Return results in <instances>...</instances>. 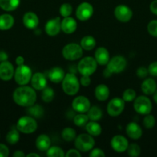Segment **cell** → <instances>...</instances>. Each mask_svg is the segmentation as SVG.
<instances>
[{"mask_svg":"<svg viewBox=\"0 0 157 157\" xmlns=\"http://www.w3.org/2000/svg\"><path fill=\"white\" fill-rule=\"evenodd\" d=\"M37 96L35 89L23 85L18 87L13 93V100L15 103L21 107H30L35 104Z\"/></svg>","mask_w":157,"mask_h":157,"instance_id":"6da1fadb","label":"cell"},{"mask_svg":"<svg viewBox=\"0 0 157 157\" xmlns=\"http://www.w3.org/2000/svg\"><path fill=\"white\" fill-rule=\"evenodd\" d=\"M62 82L63 91L69 96L75 95L79 90L80 82L73 73L66 74Z\"/></svg>","mask_w":157,"mask_h":157,"instance_id":"7a4b0ae2","label":"cell"},{"mask_svg":"<svg viewBox=\"0 0 157 157\" xmlns=\"http://www.w3.org/2000/svg\"><path fill=\"white\" fill-rule=\"evenodd\" d=\"M38 124L34 117L31 116H24L19 118L16 124V128L21 133L30 134L37 130Z\"/></svg>","mask_w":157,"mask_h":157,"instance_id":"3957f363","label":"cell"},{"mask_svg":"<svg viewBox=\"0 0 157 157\" xmlns=\"http://www.w3.org/2000/svg\"><path fill=\"white\" fill-rule=\"evenodd\" d=\"M95 145V140L89 133H83L78 135L75 139V148L80 152H89L92 150Z\"/></svg>","mask_w":157,"mask_h":157,"instance_id":"277c9868","label":"cell"},{"mask_svg":"<svg viewBox=\"0 0 157 157\" xmlns=\"http://www.w3.org/2000/svg\"><path fill=\"white\" fill-rule=\"evenodd\" d=\"M32 76V74L31 68L25 64L18 65L14 73L15 82L20 86L26 85L31 81Z\"/></svg>","mask_w":157,"mask_h":157,"instance_id":"5b68a950","label":"cell"},{"mask_svg":"<svg viewBox=\"0 0 157 157\" xmlns=\"http://www.w3.org/2000/svg\"><path fill=\"white\" fill-rule=\"evenodd\" d=\"M83 49L81 45L75 43H70L64 46L62 49V56L68 61H75L83 56Z\"/></svg>","mask_w":157,"mask_h":157,"instance_id":"8992f818","label":"cell"},{"mask_svg":"<svg viewBox=\"0 0 157 157\" xmlns=\"http://www.w3.org/2000/svg\"><path fill=\"white\" fill-rule=\"evenodd\" d=\"M133 107L136 113L145 116L151 113L152 110V104L149 98L146 96H139L135 98Z\"/></svg>","mask_w":157,"mask_h":157,"instance_id":"52a82bcc","label":"cell"},{"mask_svg":"<svg viewBox=\"0 0 157 157\" xmlns=\"http://www.w3.org/2000/svg\"><path fill=\"white\" fill-rule=\"evenodd\" d=\"M97 62L92 57H85L78 62V71L82 75L90 76L96 71Z\"/></svg>","mask_w":157,"mask_h":157,"instance_id":"ba28073f","label":"cell"},{"mask_svg":"<svg viewBox=\"0 0 157 157\" xmlns=\"http://www.w3.org/2000/svg\"><path fill=\"white\" fill-rule=\"evenodd\" d=\"M106 65H107L106 67L112 72V74H119L123 72L126 69L127 61L124 57L117 55L109 60Z\"/></svg>","mask_w":157,"mask_h":157,"instance_id":"9c48e42d","label":"cell"},{"mask_svg":"<svg viewBox=\"0 0 157 157\" xmlns=\"http://www.w3.org/2000/svg\"><path fill=\"white\" fill-rule=\"evenodd\" d=\"M125 108V101L119 98L111 100L107 104V113L111 117H118L123 113Z\"/></svg>","mask_w":157,"mask_h":157,"instance_id":"30bf717a","label":"cell"},{"mask_svg":"<svg viewBox=\"0 0 157 157\" xmlns=\"http://www.w3.org/2000/svg\"><path fill=\"white\" fill-rule=\"evenodd\" d=\"M132 11L129 7L125 5H119L115 8L114 15L121 22H128L132 18Z\"/></svg>","mask_w":157,"mask_h":157,"instance_id":"8fae6325","label":"cell"},{"mask_svg":"<svg viewBox=\"0 0 157 157\" xmlns=\"http://www.w3.org/2000/svg\"><path fill=\"white\" fill-rule=\"evenodd\" d=\"M76 17L80 21H86L92 17L93 14V7L89 2H82L77 7L76 9Z\"/></svg>","mask_w":157,"mask_h":157,"instance_id":"7c38bea8","label":"cell"},{"mask_svg":"<svg viewBox=\"0 0 157 157\" xmlns=\"http://www.w3.org/2000/svg\"><path fill=\"white\" fill-rule=\"evenodd\" d=\"M72 107L75 111L78 113H84L88 112L91 107L89 99L84 96H78L73 100Z\"/></svg>","mask_w":157,"mask_h":157,"instance_id":"4fadbf2b","label":"cell"},{"mask_svg":"<svg viewBox=\"0 0 157 157\" xmlns=\"http://www.w3.org/2000/svg\"><path fill=\"white\" fill-rule=\"evenodd\" d=\"M129 146L127 139L121 135L114 136L111 140V147L117 153H123L126 151Z\"/></svg>","mask_w":157,"mask_h":157,"instance_id":"5bb4252c","label":"cell"},{"mask_svg":"<svg viewBox=\"0 0 157 157\" xmlns=\"http://www.w3.org/2000/svg\"><path fill=\"white\" fill-rule=\"evenodd\" d=\"M46 34L49 36H56L60 32L61 29V20L59 17L49 20L45 26Z\"/></svg>","mask_w":157,"mask_h":157,"instance_id":"9a60e30c","label":"cell"},{"mask_svg":"<svg viewBox=\"0 0 157 157\" xmlns=\"http://www.w3.org/2000/svg\"><path fill=\"white\" fill-rule=\"evenodd\" d=\"M15 70L13 65L9 61H2L0 63V79L7 81L12 79L14 76Z\"/></svg>","mask_w":157,"mask_h":157,"instance_id":"2e32d148","label":"cell"},{"mask_svg":"<svg viewBox=\"0 0 157 157\" xmlns=\"http://www.w3.org/2000/svg\"><path fill=\"white\" fill-rule=\"evenodd\" d=\"M31 84L35 90H42L45 87H47V79L44 74L37 72L32 76Z\"/></svg>","mask_w":157,"mask_h":157,"instance_id":"e0dca14e","label":"cell"},{"mask_svg":"<svg viewBox=\"0 0 157 157\" xmlns=\"http://www.w3.org/2000/svg\"><path fill=\"white\" fill-rule=\"evenodd\" d=\"M127 136L132 140H139L143 135V130L138 124L135 122H131L127 124L126 128Z\"/></svg>","mask_w":157,"mask_h":157,"instance_id":"ac0fdd59","label":"cell"},{"mask_svg":"<svg viewBox=\"0 0 157 157\" xmlns=\"http://www.w3.org/2000/svg\"><path fill=\"white\" fill-rule=\"evenodd\" d=\"M95 60L99 65H106L110 60V56L107 49L104 47H99L95 52Z\"/></svg>","mask_w":157,"mask_h":157,"instance_id":"d6986e66","label":"cell"},{"mask_svg":"<svg viewBox=\"0 0 157 157\" xmlns=\"http://www.w3.org/2000/svg\"><path fill=\"white\" fill-rule=\"evenodd\" d=\"M22 21L24 25L27 29H35L38 25L39 20H38V18L36 14L32 12H26L22 18Z\"/></svg>","mask_w":157,"mask_h":157,"instance_id":"ffe728a7","label":"cell"},{"mask_svg":"<svg viewBox=\"0 0 157 157\" xmlns=\"http://www.w3.org/2000/svg\"><path fill=\"white\" fill-rule=\"evenodd\" d=\"M77 29V22L73 18L69 16L63 18L61 21V29L66 34H72Z\"/></svg>","mask_w":157,"mask_h":157,"instance_id":"44dd1931","label":"cell"},{"mask_svg":"<svg viewBox=\"0 0 157 157\" xmlns=\"http://www.w3.org/2000/svg\"><path fill=\"white\" fill-rule=\"evenodd\" d=\"M65 75H65L64 70L59 67H52L48 71V78L52 82L55 84L62 82Z\"/></svg>","mask_w":157,"mask_h":157,"instance_id":"7402d4cb","label":"cell"},{"mask_svg":"<svg viewBox=\"0 0 157 157\" xmlns=\"http://www.w3.org/2000/svg\"><path fill=\"white\" fill-rule=\"evenodd\" d=\"M157 89L156 81L153 78H145L141 84V90L146 95H152Z\"/></svg>","mask_w":157,"mask_h":157,"instance_id":"603a6c76","label":"cell"},{"mask_svg":"<svg viewBox=\"0 0 157 157\" xmlns=\"http://www.w3.org/2000/svg\"><path fill=\"white\" fill-rule=\"evenodd\" d=\"M35 146L39 151H47L51 147L50 138L46 134L39 135L35 140Z\"/></svg>","mask_w":157,"mask_h":157,"instance_id":"cb8c5ba5","label":"cell"},{"mask_svg":"<svg viewBox=\"0 0 157 157\" xmlns=\"http://www.w3.org/2000/svg\"><path fill=\"white\" fill-rule=\"evenodd\" d=\"M109 89L105 84H99L95 89V96L98 101H105L109 97Z\"/></svg>","mask_w":157,"mask_h":157,"instance_id":"d4e9b609","label":"cell"},{"mask_svg":"<svg viewBox=\"0 0 157 157\" xmlns=\"http://www.w3.org/2000/svg\"><path fill=\"white\" fill-rule=\"evenodd\" d=\"M15 20L9 14H3L0 15V30L6 31L12 29Z\"/></svg>","mask_w":157,"mask_h":157,"instance_id":"484cf974","label":"cell"},{"mask_svg":"<svg viewBox=\"0 0 157 157\" xmlns=\"http://www.w3.org/2000/svg\"><path fill=\"white\" fill-rule=\"evenodd\" d=\"M85 127L87 133L92 136H99L102 133L101 126L96 121H91V122H88Z\"/></svg>","mask_w":157,"mask_h":157,"instance_id":"4316f807","label":"cell"},{"mask_svg":"<svg viewBox=\"0 0 157 157\" xmlns=\"http://www.w3.org/2000/svg\"><path fill=\"white\" fill-rule=\"evenodd\" d=\"M20 4V0H0V8L6 12L15 10Z\"/></svg>","mask_w":157,"mask_h":157,"instance_id":"83f0119b","label":"cell"},{"mask_svg":"<svg viewBox=\"0 0 157 157\" xmlns=\"http://www.w3.org/2000/svg\"><path fill=\"white\" fill-rule=\"evenodd\" d=\"M96 41L95 39L91 35H86L82 38L80 41V45L83 48V49L86 51H91L95 47Z\"/></svg>","mask_w":157,"mask_h":157,"instance_id":"f1b7e54d","label":"cell"},{"mask_svg":"<svg viewBox=\"0 0 157 157\" xmlns=\"http://www.w3.org/2000/svg\"><path fill=\"white\" fill-rule=\"evenodd\" d=\"M26 111L29 113V116L34 118H40L44 114V110H43L42 107L38 104H33L30 107H28Z\"/></svg>","mask_w":157,"mask_h":157,"instance_id":"f546056e","label":"cell"},{"mask_svg":"<svg viewBox=\"0 0 157 157\" xmlns=\"http://www.w3.org/2000/svg\"><path fill=\"white\" fill-rule=\"evenodd\" d=\"M87 116L89 119L92 121H98L103 117V112L99 107L94 106L89 108L87 112Z\"/></svg>","mask_w":157,"mask_h":157,"instance_id":"4dcf8cb0","label":"cell"},{"mask_svg":"<svg viewBox=\"0 0 157 157\" xmlns=\"http://www.w3.org/2000/svg\"><path fill=\"white\" fill-rule=\"evenodd\" d=\"M62 137L66 142H71L72 140H75L76 137V132L71 127H66L63 129L62 131Z\"/></svg>","mask_w":157,"mask_h":157,"instance_id":"1f68e13d","label":"cell"},{"mask_svg":"<svg viewBox=\"0 0 157 157\" xmlns=\"http://www.w3.org/2000/svg\"><path fill=\"white\" fill-rule=\"evenodd\" d=\"M18 130L16 129H12L6 135V141L11 145L17 144L19 140V133Z\"/></svg>","mask_w":157,"mask_h":157,"instance_id":"d6a6232c","label":"cell"},{"mask_svg":"<svg viewBox=\"0 0 157 157\" xmlns=\"http://www.w3.org/2000/svg\"><path fill=\"white\" fill-rule=\"evenodd\" d=\"M42 99L44 102L50 103L55 97V92L52 90V88L49 87H46L42 90Z\"/></svg>","mask_w":157,"mask_h":157,"instance_id":"836d02e7","label":"cell"},{"mask_svg":"<svg viewBox=\"0 0 157 157\" xmlns=\"http://www.w3.org/2000/svg\"><path fill=\"white\" fill-rule=\"evenodd\" d=\"M89 119L88 117L87 114H84V113H80V114L75 115L73 119V122L75 124V125L78 127H86V125L89 122Z\"/></svg>","mask_w":157,"mask_h":157,"instance_id":"e575fe53","label":"cell"},{"mask_svg":"<svg viewBox=\"0 0 157 157\" xmlns=\"http://www.w3.org/2000/svg\"><path fill=\"white\" fill-rule=\"evenodd\" d=\"M46 156L49 157H64L66 154L62 149L58 147H50L47 150Z\"/></svg>","mask_w":157,"mask_h":157,"instance_id":"d590c367","label":"cell"},{"mask_svg":"<svg viewBox=\"0 0 157 157\" xmlns=\"http://www.w3.org/2000/svg\"><path fill=\"white\" fill-rule=\"evenodd\" d=\"M129 156L132 157H137L141 153V148L137 144H132L128 146V148L126 150Z\"/></svg>","mask_w":157,"mask_h":157,"instance_id":"8d00e7d4","label":"cell"},{"mask_svg":"<svg viewBox=\"0 0 157 157\" xmlns=\"http://www.w3.org/2000/svg\"><path fill=\"white\" fill-rule=\"evenodd\" d=\"M136 98V93L132 88H128L123 92V99L125 102H132Z\"/></svg>","mask_w":157,"mask_h":157,"instance_id":"74e56055","label":"cell"},{"mask_svg":"<svg viewBox=\"0 0 157 157\" xmlns=\"http://www.w3.org/2000/svg\"><path fill=\"white\" fill-rule=\"evenodd\" d=\"M59 13L63 18L70 16L72 13V6L69 3H63L59 8Z\"/></svg>","mask_w":157,"mask_h":157,"instance_id":"f35d334b","label":"cell"},{"mask_svg":"<svg viewBox=\"0 0 157 157\" xmlns=\"http://www.w3.org/2000/svg\"><path fill=\"white\" fill-rule=\"evenodd\" d=\"M155 119L154 116L151 115L150 113L145 115V117L143 119V126L146 129H152L155 127Z\"/></svg>","mask_w":157,"mask_h":157,"instance_id":"ab89813d","label":"cell"},{"mask_svg":"<svg viewBox=\"0 0 157 157\" xmlns=\"http://www.w3.org/2000/svg\"><path fill=\"white\" fill-rule=\"evenodd\" d=\"M147 31L149 35L152 37L157 38V20H152L147 25Z\"/></svg>","mask_w":157,"mask_h":157,"instance_id":"60d3db41","label":"cell"},{"mask_svg":"<svg viewBox=\"0 0 157 157\" xmlns=\"http://www.w3.org/2000/svg\"><path fill=\"white\" fill-rule=\"evenodd\" d=\"M149 75V71H148V68L145 67H139L136 71V75L138 78H142V79H145L146 77Z\"/></svg>","mask_w":157,"mask_h":157,"instance_id":"b9f144b4","label":"cell"},{"mask_svg":"<svg viewBox=\"0 0 157 157\" xmlns=\"http://www.w3.org/2000/svg\"><path fill=\"white\" fill-rule=\"evenodd\" d=\"M149 74L152 77H157V61L151 63L148 67Z\"/></svg>","mask_w":157,"mask_h":157,"instance_id":"7bdbcfd3","label":"cell"},{"mask_svg":"<svg viewBox=\"0 0 157 157\" xmlns=\"http://www.w3.org/2000/svg\"><path fill=\"white\" fill-rule=\"evenodd\" d=\"M89 156L90 157H105L106 154L103 152V150H102L101 149H94L89 153Z\"/></svg>","mask_w":157,"mask_h":157,"instance_id":"ee69618b","label":"cell"},{"mask_svg":"<svg viewBox=\"0 0 157 157\" xmlns=\"http://www.w3.org/2000/svg\"><path fill=\"white\" fill-rule=\"evenodd\" d=\"M80 84H82L84 87H88L89 86V84H91V79L89 78V76H87V75H83L82 78H80Z\"/></svg>","mask_w":157,"mask_h":157,"instance_id":"f6af8a7d","label":"cell"},{"mask_svg":"<svg viewBox=\"0 0 157 157\" xmlns=\"http://www.w3.org/2000/svg\"><path fill=\"white\" fill-rule=\"evenodd\" d=\"M9 154V148L4 144H0V157H7Z\"/></svg>","mask_w":157,"mask_h":157,"instance_id":"bcb514c9","label":"cell"},{"mask_svg":"<svg viewBox=\"0 0 157 157\" xmlns=\"http://www.w3.org/2000/svg\"><path fill=\"white\" fill-rule=\"evenodd\" d=\"M66 156L67 157H81V153H79V150H75V149H71L66 153Z\"/></svg>","mask_w":157,"mask_h":157,"instance_id":"7dc6e473","label":"cell"},{"mask_svg":"<svg viewBox=\"0 0 157 157\" xmlns=\"http://www.w3.org/2000/svg\"><path fill=\"white\" fill-rule=\"evenodd\" d=\"M150 12L154 15H157V0H153L149 6Z\"/></svg>","mask_w":157,"mask_h":157,"instance_id":"c3c4849f","label":"cell"},{"mask_svg":"<svg viewBox=\"0 0 157 157\" xmlns=\"http://www.w3.org/2000/svg\"><path fill=\"white\" fill-rule=\"evenodd\" d=\"M8 58H9V56L6 54V52H3V51H0V62L7 61Z\"/></svg>","mask_w":157,"mask_h":157,"instance_id":"681fc988","label":"cell"},{"mask_svg":"<svg viewBox=\"0 0 157 157\" xmlns=\"http://www.w3.org/2000/svg\"><path fill=\"white\" fill-rule=\"evenodd\" d=\"M24 58L22 56L17 57L16 59H15V63H16L17 65H22V64H24Z\"/></svg>","mask_w":157,"mask_h":157,"instance_id":"f907efd6","label":"cell"},{"mask_svg":"<svg viewBox=\"0 0 157 157\" xmlns=\"http://www.w3.org/2000/svg\"><path fill=\"white\" fill-rule=\"evenodd\" d=\"M14 157H24L26 156L25 153H23L22 151H20V150H18V151H15V153H13Z\"/></svg>","mask_w":157,"mask_h":157,"instance_id":"816d5d0a","label":"cell"},{"mask_svg":"<svg viewBox=\"0 0 157 157\" xmlns=\"http://www.w3.org/2000/svg\"><path fill=\"white\" fill-rule=\"evenodd\" d=\"M112 72L110 71L109 70V69L107 68V67H106V70L104 71V72H103V75H104V77L105 78H109V76H111V75H112Z\"/></svg>","mask_w":157,"mask_h":157,"instance_id":"f5cc1de1","label":"cell"},{"mask_svg":"<svg viewBox=\"0 0 157 157\" xmlns=\"http://www.w3.org/2000/svg\"><path fill=\"white\" fill-rule=\"evenodd\" d=\"M39 157V155L37 154V153H29L28 155H26V157Z\"/></svg>","mask_w":157,"mask_h":157,"instance_id":"db71d44e","label":"cell"},{"mask_svg":"<svg viewBox=\"0 0 157 157\" xmlns=\"http://www.w3.org/2000/svg\"><path fill=\"white\" fill-rule=\"evenodd\" d=\"M153 100H154V101H155V104H157V89H156V90H155V92H154V94H153Z\"/></svg>","mask_w":157,"mask_h":157,"instance_id":"11a10c76","label":"cell"}]
</instances>
